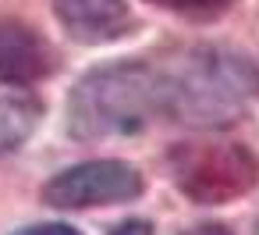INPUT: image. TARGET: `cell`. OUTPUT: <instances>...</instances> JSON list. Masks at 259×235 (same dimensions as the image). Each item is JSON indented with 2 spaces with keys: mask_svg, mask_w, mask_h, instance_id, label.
<instances>
[{
  "mask_svg": "<svg viewBox=\"0 0 259 235\" xmlns=\"http://www.w3.org/2000/svg\"><path fill=\"white\" fill-rule=\"evenodd\" d=\"M160 111H167V75L142 61H124L78 79L68 100V132L75 139L128 136Z\"/></svg>",
  "mask_w": 259,
  "mask_h": 235,
  "instance_id": "obj_1",
  "label": "cell"
},
{
  "mask_svg": "<svg viewBox=\"0 0 259 235\" xmlns=\"http://www.w3.org/2000/svg\"><path fill=\"white\" fill-rule=\"evenodd\" d=\"M259 93V72L231 50H199L178 75H167V111L181 121H234L248 96Z\"/></svg>",
  "mask_w": 259,
  "mask_h": 235,
  "instance_id": "obj_2",
  "label": "cell"
},
{
  "mask_svg": "<svg viewBox=\"0 0 259 235\" xmlns=\"http://www.w3.org/2000/svg\"><path fill=\"white\" fill-rule=\"evenodd\" d=\"M174 182L199 203H227L259 178V160L241 143H185L170 153Z\"/></svg>",
  "mask_w": 259,
  "mask_h": 235,
  "instance_id": "obj_3",
  "label": "cell"
},
{
  "mask_svg": "<svg viewBox=\"0 0 259 235\" xmlns=\"http://www.w3.org/2000/svg\"><path fill=\"white\" fill-rule=\"evenodd\" d=\"M142 175L124 160H85L43 185V203L57 210H85L107 203H128L142 196Z\"/></svg>",
  "mask_w": 259,
  "mask_h": 235,
  "instance_id": "obj_4",
  "label": "cell"
},
{
  "mask_svg": "<svg viewBox=\"0 0 259 235\" xmlns=\"http://www.w3.org/2000/svg\"><path fill=\"white\" fill-rule=\"evenodd\" d=\"M54 15L75 43H114L135 25L124 0H54Z\"/></svg>",
  "mask_w": 259,
  "mask_h": 235,
  "instance_id": "obj_5",
  "label": "cell"
},
{
  "mask_svg": "<svg viewBox=\"0 0 259 235\" xmlns=\"http://www.w3.org/2000/svg\"><path fill=\"white\" fill-rule=\"evenodd\" d=\"M57 68L54 47L29 25H0V86H32Z\"/></svg>",
  "mask_w": 259,
  "mask_h": 235,
  "instance_id": "obj_6",
  "label": "cell"
},
{
  "mask_svg": "<svg viewBox=\"0 0 259 235\" xmlns=\"http://www.w3.org/2000/svg\"><path fill=\"white\" fill-rule=\"evenodd\" d=\"M43 107L29 96H0V146H18L39 128Z\"/></svg>",
  "mask_w": 259,
  "mask_h": 235,
  "instance_id": "obj_7",
  "label": "cell"
},
{
  "mask_svg": "<svg viewBox=\"0 0 259 235\" xmlns=\"http://www.w3.org/2000/svg\"><path fill=\"white\" fill-rule=\"evenodd\" d=\"M149 4L167 8V11H181V15H217L231 0H149Z\"/></svg>",
  "mask_w": 259,
  "mask_h": 235,
  "instance_id": "obj_8",
  "label": "cell"
},
{
  "mask_svg": "<svg viewBox=\"0 0 259 235\" xmlns=\"http://www.w3.org/2000/svg\"><path fill=\"white\" fill-rule=\"evenodd\" d=\"M15 235H78L71 224H32V228H22Z\"/></svg>",
  "mask_w": 259,
  "mask_h": 235,
  "instance_id": "obj_9",
  "label": "cell"
},
{
  "mask_svg": "<svg viewBox=\"0 0 259 235\" xmlns=\"http://www.w3.org/2000/svg\"><path fill=\"white\" fill-rule=\"evenodd\" d=\"M110 235H153V224H149V221H124V224H117Z\"/></svg>",
  "mask_w": 259,
  "mask_h": 235,
  "instance_id": "obj_10",
  "label": "cell"
},
{
  "mask_svg": "<svg viewBox=\"0 0 259 235\" xmlns=\"http://www.w3.org/2000/svg\"><path fill=\"white\" fill-rule=\"evenodd\" d=\"M188 235H231L224 224H202V228H192Z\"/></svg>",
  "mask_w": 259,
  "mask_h": 235,
  "instance_id": "obj_11",
  "label": "cell"
}]
</instances>
